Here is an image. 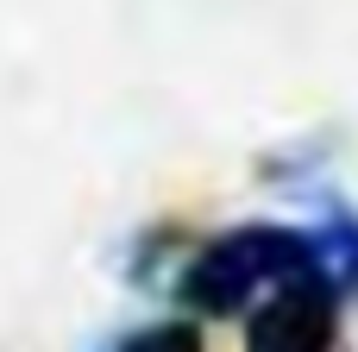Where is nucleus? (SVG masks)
<instances>
[{
    "label": "nucleus",
    "instance_id": "obj_1",
    "mask_svg": "<svg viewBox=\"0 0 358 352\" xmlns=\"http://www.w3.org/2000/svg\"><path fill=\"white\" fill-rule=\"evenodd\" d=\"M308 277L327 283L321 258L308 246V227L239 220L182 258V271L170 277V302H176V315H195L201 328L208 321H245L258 296H271L283 283H308Z\"/></svg>",
    "mask_w": 358,
    "mask_h": 352
},
{
    "label": "nucleus",
    "instance_id": "obj_2",
    "mask_svg": "<svg viewBox=\"0 0 358 352\" xmlns=\"http://www.w3.org/2000/svg\"><path fill=\"white\" fill-rule=\"evenodd\" d=\"M340 315L346 302L327 283H283L271 296L252 302L245 328H239V352H340Z\"/></svg>",
    "mask_w": 358,
    "mask_h": 352
},
{
    "label": "nucleus",
    "instance_id": "obj_3",
    "mask_svg": "<svg viewBox=\"0 0 358 352\" xmlns=\"http://www.w3.org/2000/svg\"><path fill=\"white\" fill-rule=\"evenodd\" d=\"M315 220H308V246L321 258V277L340 302H358V208L340 195H308Z\"/></svg>",
    "mask_w": 358,
    "mask_h": 352
},
{
    "label": "nucleus",
    "instance_id": "obj_4",
    "mask_svg": "<svg viewBox=\"0 0 358 352\" xmlns=\"http://www.w3.org/2000/svg\"><path fill=\"white\" fill-rule=\"evenodd\" d=\"M182 220H151V227H138L132 239H126V258H120V271H126V283L132 290H157L164 277H176L182 271Z\"/></svg>",
    "mask_w": 358,
    "mask_h": 352
},
{
    "label": "nucleus",
    "instance_id": "obj_5",
    "mask_svg": "<svg viewBox=\"0 0 358 352\" xmlns=\"http://www.w3.org/2000/svg\"><path fill=\"white\" fill-rule=\"evenodd\" d=\"M340 157V132H296L289 145H277V151H264L258 157V183H277V189H289V183H302V176H327V164Z\"/></svg>",
    "mask_w": 358,
    "mask_h": 352
},
{
    "label": "nucleus",
    "instance_id": "obj_6",
    "mask_svg": "<svg viewBox=\"0 0 358 352\" xmlns=\"http://www.w3.org/2000/svg\"><path fill=\"white\" fill-rule=\"evenodd\" d=\"M94 352H208V328L195 315H164V321L120 328L113 340H101Z\"/></svg>",
    "mask_w": 358,
    "mask_h": 352
}]
</instances>
